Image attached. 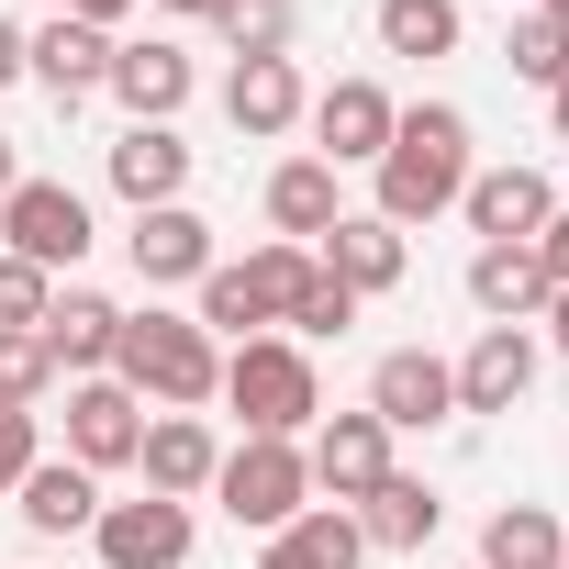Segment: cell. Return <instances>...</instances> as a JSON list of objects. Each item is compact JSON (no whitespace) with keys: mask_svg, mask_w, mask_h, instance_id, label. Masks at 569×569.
<instances>
[{"mask_svg":"<svg viewBox=\"0 0 569 569\" xmlns=\"http://www.w3.org/2000/svg\"><path fill=\"white\" fill-rule=\"evenodd\" d=\"M458 190H469V112L458 101H413L402 123H391V146H380V223H436V212H458Z\"/></svg>","mask_w":569,"mask_h":569,"instance_id":"cell-1","label":"cell"},{"mask_svg":"<svg viewBox=\"0 0 569 569\" xmlns=\"http://www.w3.org/2000/svg\"><path fill=\"white\" fill-rule=\"evenodd\" d=\"M112 380H123L134 402H157V413H201V402L223 391V358H212V336H201L190 313H123Z\"/></svg>","mask_w":569,"mask_h":569,"instance_id":"cell-2","label":"cell"},{"mask_svg":"<svg viewBox=\"0 0 569 569\" xmlns=\"http://www.w3.org/2000/svg\"><path fill=\"white\" fill-rule=\"evenodd\" d=\"M302 279H313V246H257V257H212L201 268V336H257V325H279V313H291L302 302Z\"/></svg>","mask_w":569,"mask_h":569,"instance_id":"cell-3","label":"cell"},{"mask_svg":"<svg viewBox=\"0 0 569 569\" xmlns=\"http://www.w3.org/2000/svg\"><path fill=\"white\" fill-rule=\"evenodd\" d=\"M223 402L246 413V436H302V425L325 413V391H313V358H302L291 336H246V347L223 358Z\"/></svg>","mask_w":569,"mask_h":569,"instance_id":"cell-4","label":"cell"},{"mask_svg":"<svg viewBox=\"0 0 569 569\" xmlns=\"http://www.w3.org/2000/svg\"><path fill=\"white\" fill-rule=\"evenodd\" d=\"M212 502L257 536H279L291 513H313V469H302V436H246L223 469H212Z\"/></svg>","mask_w":569,"mask_h":569,"instance_id":"cell-5","label":"cell"},{"mask_svg":"<svg viewBox=\"0 0 569 569\" xmlns=\"http://www.w3.org/2000/svg\"><path fill=\"white\" fill-rule=\"evenodd\" d=\"M0 234H12V257H34L46 279L90 257V201L68 179H12V201H0Z\"/></svg>","mask_w":569,"mask_h":569,"instance_id":"cell-6","label":"cell"},{"mask_svg":"<svg viewBox=\"0 0 569 569\" xmlns=\"http://www.w3.org/2000/svg\"><path fill=\"white\" fill-rule=\"evenodd\" d=\"M302 469H313V491H336L347 513L391 480V425L380 413H325L313 425V447H302Z\"/></svg>","mask_w":569,"mask_h":569,"instance_id":"cell-7","label":"cell"},{"mask_svg":"<svg viewBox=\"0 0 569 569\" xmlns=\"http://www.w3.org/2000/svg\"><path fill=\"white\" fill-rule=\"evenodd\" d=\"M458 212H469V234H480V246H536V234H547V212H558V190H547V168H469Z\"/></svg>","mask_w":569,"mask_h":569,"instance_id":"cell-8","label":"cell"},{"mask_svg":"<svg viewBox=\"0 0 569 569\" xmlns=\"http://www.w3.org/2000/svg\"><path fill=\"white\" fill-rule=\"evenodd\" d=\"M369 413H380L391 436H425V425L458 413V369H447L436 347H391V358L369 369Z\"/></svg>","mask_w":569,"mask_h":569,"instance_id":"cell-9","label":"cell"},{"mask_svg":"<svg viewBox=\"0 0 569 569\" xmlns=\"http://www.w3.org/2000/svg\"><path fill=\"white\" fill-rule=\"evenodd\" d=\"M134 447H146V402L123 380H79L68 391V458L101 480V469H134Z\"/></svg>","mask_w":569,"mask_h":569,"instance_id":"cell-10","label":"cell"},{"mask_svg":"<svg viewBox=\"0 0 569 569\" xmlns=\"http://www.w3.org/2000/svg\"><path fill=\"white\" fill-rule=\"evenodd\" d=\"M101 569H190V502H101Z\"/></svg>","mask_w":569,"mask_h":569,"instance_id":"cell-11","label":"cell"},{"mask_svg":"<svg viewBox=\"0 0 569 569\" xmlns=\"http://www.w3.org/2000/svg\"><path fill=\"white\" fill-rule=\"evenodd\" d=\"M391 123H402V101H391L380 79H336V90L313 101V134H325V168H380Z\"/></svg>","mask_w":569,"mask_h":569,"instance_id":"cell-12","label":"cell"},{"mask_svg":"<svg viewBox=\"0 0 569 569\" xmlns=\"http://www.w3.org/2000/svg\"><path fill=\"white\" fill-rule=\"evenodd\" d=\"M134 268H146V291H201V268H212V223L190 212V201H157V212H134Z\"/></svg>","mask_w":569,"mask_h":569,"instance_id":"cell-13","label":"cell"},{"mask_svg":"<svg viewBox=\"0 0 569 569\" xmlns=\"http://www.w3.org/2000/svg\"><path fill=\"white\" fill-rule=\"evenodd\" d=\"M34 336H46V358H57L68 380H112V347H123V302H101V291H57Z\"/></svg>","mask_w":569,"mask_h":569,"instance_id":"cell-14","label":"cell"},{"mask_svg":"<svg viewBox=\"0 0 569 569\" xmlns=\"http://www.w3.org/2000/svg\"><path fill=\"white\" fill-rule=\"evenodd\" d=\"M313 268L347 279V291L369 302V291H391V279L413 268V246H402V223H380V212H336V234L313 246Z\"/></svg>","mask_w":569,"mask_h":569,"instance_id":"cell-15","label":"cell"},{"mask_svg":"<svg viewBox=\"0 0 569 569\" xmlns=\"http://www.w3.org/2000/svg\"><path fill=\"white\" fill-rule=\"evenodd\" d=\"M23 79H46L57 101H90V90H112V34L57 12L46 34H23Z\"/></svg>","mask_w":569,"mask_h":569,"instance_id":"cell-16","label":"cell"},{"mask_svg":"<svg viewBox=\"0 0 569 569\" xmlns=\"http://www.w3.org/2000/svg\"><path fill=\"white\" fill-rule=\"evenodd\" d=\"M536 391V336L525 325H480V347L458 358V413H513Z\"/></svg>","mask_w":569,"mask_h":569,"instance_id":"cell-17","label":"cell"},{"mask_svg":"<svg viewBox=\"0 0 569 569\" xmlns=\"http://www.w3.org/2000/svg\"><path fill=\"white\" fill-rule=\"evenodd\" d=\"M134 469H146V491H157V502H190V491H212L223 447H212V425H201V413H157V425H146V447H134Z\"/></svg>","mask_w":569,"mask_h":569,"instance_id":"cell-18","label":"cell"},{"mask_svg":"<svg viewBox=\"0 0 569 569\" xmlns=\"http://www.w3.org/2000/svg\"><path fill=\"white\" fill-rule=\"evenodd\" d=\"M112 90H123L134 123H179V101L201 90V68H190L168 34H146V46H112Z\"/></svg>","mask_w":569,"mask_h":569,"instance_id":"cell-19","label":"cell"},{"mask_svg":"<svg viewBox=\"0 0 569 569\" xmlns=\"http://www.w3.org/2000/svg\"><path fill=\"white\" fill-rule=\"evenodd\" d=\"M469 302H480L491 325H536V313L558 302V279H547L536 246H480V257H469Z\"/></svg>","mask_w":569,"mask_h":569,"instance_id":"cell-20","label":"cell"},{"mask_svg":"<svg viewBox=\"0 0 569 569\" xmlns=\"http://www.w3.org/2000/svg\"><path fill=\"white\" fill-rule=\"evenodd\" d=\"M223 112H234V134H291L313 101H302V68L291 57H234V79H223Z\"/></svg>","mask_w":569,"mask_h":569,"instance_id":"cell-21","label":"cell"},{"mask_svg":"<svg viewBox=\"0 0 569 569\" xmlns=\"http://www.w3.org/2000/svg\"><path fill=\"white\" fill-rule=\"evenodd\" d=\"M336 212H347V190H336V168H325V157L268 168V223H279V246H325V234H336Z\"/></svg>","mask_w":569,"mask_h":569,"instance_id":"cell-22","label":"cell"},{"mask_svg":"<svg viewBox=\"0 0 569 569\" xmlns=\"http://www.w3.org/2000/svg\"><path fill=\"white\" fill-rule=\"evenodd\" d=\"M358 558H369V536H358L347 502H313V513H291L257 547V569H358Z\"/></svg>","mask_w":569,"mask_h":569,"instance_id":"cell-23","label":"cell"},{"mask_svg":"<svg viewBox=\"0 0 569 569\" xmlns=\"http://www.w3.org/2000/svg\"><path fill=\"white\" fill-rule=\"evenodd\" d=\"M112 190H123L134 212L179 201V190H190V146H179V123H134V134L112 146Z\"/></svg>","mask_w":569,"mask_h":569,"instance_id":"cell-24","label":"cell"},{"mask_svg":"<svg viewBox=\"0 0 569 569\" xmlns=\"http://www.w3.org/2000/svg\"><path fill=\"white\" fill-rule=\"evenodd\" d=\"M23 525H34V536H79V525H101V480H90L79 458H34V469H23Z\"/></svg>","mask_w":569,"mask_h":569,"instance_id":"cell-25","label":"cell"},{"mask_svg":"<svg viewBox=\"0 0 569 569\" xmlns=\"http://www.w3.org/2000/svg\"><path fill=\"white\" fill-rule=\"evenodd\" d=\"M436 525H447L436 480H402V469H391V480H380V491L358 502V536H369V547H391V558H413V547H425Z\"/></svg>","mask_w":569,"mask_h":569,"instance_id":"cell-26","label":"cell"},{"mask_svg":"<svg viewBox=\"0 0 569 569\" xmlns=\"http://www.w3.org/2000/svg\"><path fill=\"white\" fill-rule=\"evenodd\" d=\"M558 547H569V525L547 502H502L480 525V569H558Z\"/></svg>","mask_w":569,"mask_h":569,"instance_id":"cell-27","label":"cell"},{"mask_svg":"<svg viewBox=\"0 0 569 569\" xmlns=\"http://www.w3.org/2000/svg\"><path fill=\"white\" fill-rule=\"evenodd\" d=\"M391 57H458V0H380Z\"/></svg>","mask_w":569,"mask_h":569,"instance_id":"cell-28","label":"cell"},{"mask_svg":"<svg viewBox=\"0 0 569 569\" xmlns=\"http://www.w3.org/2000/svg\"><path fill=\"white\" fill-rule=\"evenodd\" d=\"M291 0H212V34L234 46V57H291Z\"/></svg>","mask_w":569,"mask_h":569,"instance_id":"cell-29","label":"cell"},{"mask_svg":"<svg viewBox=\"0 0 569 569\" xmlns=\"http://www.w3.org/2000/svg\"><path fill=\"white\" fill-rule=\"evenodd\" d=\"M46 302H57V279H46L34 257L0 246V336H34V325H46Z\"/></svg>","mask_w":569,"mask_h":569,"instance_id":"cell-30","label":"cell"},{"mask_svg":"<svg viewBox=\"0 0 569 569\" xmlns=\"http://www.w3.org/2000/svg\"><path fill=\"white\" fill-rule=\"evenodd\" d=\"M502 57H513V79H536V90H558V79H569V34H558V23H547V12H525V23H513V46H502Z\"/></svg>","mask_w":569,"mask_h":569,"instance_id":"cell-31","label":"cell"},{"mask_svg":"<svg viewBox=\"0 0 569 569\" xmlns=\"http://www.w3.org/2000/svg\"><path fill=\"white\" fill-rule=\"evenodd\" d=\"M279 325H291V336H347V325H358V291H347V279H325V268H313V279H302V302L279 313Z\"/></svg>","mask_w":569,"mask_h":569,"instance_id":"cell-32","label":"cell"},{"mask_svg":"<svg viewBox=\"0 0 569 569\" xmlns=\"http://www.w3.org/2000/svg\"><path fill=\"white\" fill-rule=\"evenodd\" d=\"M46 380H57V358H46V336H0V402H46Z\"/></svg>","mask_w":569,"mask_h":569,"instance_id":"cell-33","label":"cell"},{"mask_svg":"<svg viewBox=\"0 0 569 569\" xmlns=\"http://www.w3.org/2000/svg\"><path fill=\"white\" fill-rule=\"evenodd\" d=\"M34 458H46V447H34V413H23V402H0V491H23Z\"/></svg>","mask_w":569,"mask_h":569,"instance_id":"cell-34","label":"cell"},{"mask_svg":"<svg viewBox=\"0 0 569 569\" xmlns=\"http://www.w3.org/2000/svg\"><path fill=\"white\" fill-rule=\"evenodd\" d=\"M536 257H547V279L569 291V212H547V234H536Z\"/></svg>","mask_w":569,"mask_h":569,"instance_id":"cell-35","label":"cell"},{"mask_svg":"<svg viewBox=\"0 0 569 569\" xmlns=\"http://www.w3.org/2000/svg\"><path fill=\"white\" fill-rule=\"evenodd\" d=\"M57 12H68V23H101V34H112V23L134 12V0H57Z\"/></svg>","mask_w":569,"mask_h":569,"instance_id":"cell-36","label":"cell"},{"mask_svg":"<svg viewBox=\"0 0 569 569\" xmlns=\"http://www.w3.org/2000/svg\"><path fill=\"white\" fill-rule=\"evenodd\" d=\"M23 79V23H0V90Z\"/></svg>","mask_w":569,"mask_h":569,"instance_id":"cell-37","label":"cell"},{"mask_svg":"<svg viewBox=\"0 0 569 569\" xmlns=\"http://www.w3.org/2000/svg\"><path fill=\"white\" fill-rule=\"evenodd\" d=\"M547 347H558V358H569V291H558V302H547Z\"/></svg>","mask_w":569,"mask_h":569,"instance_id":"cell-38","label":"cell"},{"mask_svg":"<svg viewBox=\"0 0 569 569\" xmlns=\"http://www.w3.org/2000/svg\"><path fill=\"white\" fill-rule=\"evenodd\" d=\"M12 179H23V157H12V134H0V201H12Z\"/></svg>","mask_w":569,"mask_h":569,"instance_id":"cell-39","label":"cell"},{"mask_svg":"<svg viewBox=\"0 0 569 569\" xmlns=\"http://www.w3.org/2000/svg\"><path fill=\"white\" fill-rule=\"evenodd\" d=\"M547 112H558V146H569V79H558V90H547Z\"/></svg>","mask_w":569,"mask_h":569,"instance_id":"cell-40","label":"cell"},{"mask_svg":"<svg viewBox=\"0 0 569 569\" xmlns=\"http://www.w3.org/2000/svg\"><path fill=\"white\" fill-rule=\"evenodd\" d=\"M157 12H201V23H212V0H157Z\"/></svg>","mask_w":569,"mask_h":569,"instance_id":"cell-41","label":"cell"},{"mask_svg":"<svg viewBox=\"0 0 569 569\" xmlns=\"http://www.w3.org/2000/svg\"><path fill=\"white\" fill-rule=\"evenodd\" d=\"M536 12H547V23H558V34H569V0H536Z\"/></svg>","mask_w":569,"mask_h":569,"instance_id":"cell-42","label":"cell"},{"mask_svg":"<svg viewBox=\"0 0 569 569\" xmlns=\"http://www.w3.org/2000/svg\"><path fill=\"white\" fill-rule=\"evenodd\" d=\"M558 569H569V547H558Z\"/></svg>","mask_w":569,"mask_h":569,"instance_id":"cell-43","label":"cell"}]
</instances>
